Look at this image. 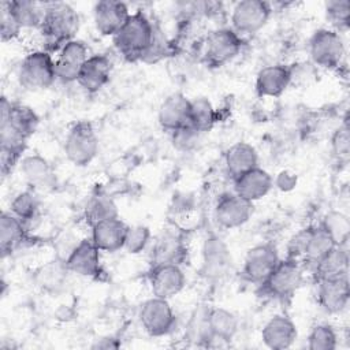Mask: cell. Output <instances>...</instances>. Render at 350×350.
I'll list each match as a JSON object with an SVG mask.
<instances>
[{
	"mask_svg": "<svg viewBox=\"0 0 350 350\" xmlns=\"http://www.w3.org/2000/svg\"><path fill=\"white\" fill-rule=\"evenodd\" d=\"M26 239L27 226L10 211H3L0 215V250L3 257L15 252Z\"/></svg>",
	"mask_w": 350,
	"mask_h": 350,
	"instance_id": "484cf974",
	"label": "cell"
},
{
	"mask_svg": "<svg viewBox=\"0 0 350 350\" xmlns=\"http://www.w3.org/2000/svg\"><path fill=\"white\" fill-rule=\"evenodd\" d=\"M157 119L160 126L170 133L190 126V100L182 93L170 94L160 104Z\"/></svg>",
	"mask_w": 350,
	"mask_h": 350,
	"instance_id": "44dd1931",
	"label": "cell"
},
{
	"mask_svg": "<svg viewBox=\"0 0 350 350\" xmlns=\"http://www.w3.org/2000/svg\"><path fill=\"white\" fill-rule=\"evenodd\" d=\"M290 85V68L284 64L265 66L256 77V93L260 97H279Z\"/></svg>",
	"mask_w": 350,
	"mask_h": 350,
	"instance_id": "d4e9b609",
	"label": "cell"
},
{
	"mask_svg": "<svg viewBox=\"0 0 350 350\" xmlns=\"http://www.w3.org/2000/svg\"><path fill=\"white\" fill-rule=\"evenodd\" d=\"M56 78V66L52 53L45 49H33L21 62L18 82L26 90H44L51 88Z\"/></svg>",
	"mask_w": 350,
	"mask_h": 350,
	"instance_id": "277c9868",
	"label": "cell"
},
{
	"mask_svg": "<svg viewBox=\"0 0 350 350\" xmlns=\"http://www.w3.org/2000/svg\"><path fill=\"white\" fill-rule=\"evenodd\" d=\"M314 282L340 278L349 275V249L347 245H336L313 268Z\"/></svg>",
	"mask_w": 350,
	"mask_h": 350,
	"instance_id": "83f0119b",
	"label": "cell"
},
{
	"mask_svg": "<svg viewBox=\"0 0 350 350\" xmlns=\"http://www.w3.org/2000/svg\"><path fill=\"white\" fill-rule=\"evenodd\" d=\"M116 216L119 215L115 201L108 194L104 193H97L92 196L85 208V217L90 226Z\"/></svg>",
	"mask_w": 350,
	"mask_h": 350,
	"instance_id": "e575fe53",
	"label": "cell"
},
{
	"mask_svg": "<svg viewBox=\"0 0 350 350\" xmlns=\"http://www.w3.org/2000/svg\"><path fill=\"white\" fill-rule=\"evenodd\" d=\"M56 53L55 66L57 81L63 83L77 82L83 63L90 56L88 45L82 40L74 38L66 42Z\"/></svg>",
	"mask_w": 350,
	"mask_h": 350,
	"instance_id": "7c38bea8",
	"label": "cell"
},
{
	"mask_svg": "<svg viewBox=\"0 0 350 350\" xmlns=\"http://www.w3.org/2000/svg\"><path fill=\"white\" fill-rule=\"evenodd\" d=\"M253 213V202L246 201L237 193H226L219 197L213 217L216 223L226 230H232L243 226Z\"/></svg>",
	"mask_w": 350,
	"mask_h": 350,
	"instance_id": "4fadbf2b",
	"label": "cell"
},
{
	"mask_svg": "<svg viewBox=\"0 0 350 350\" xmlns=\"http://www.w3.org/2000/svg\"><path fill=\"white\" fill-rule=\"evenodd\" d=\"M171 134H172V142L179 150L193 149L201 137V133L194 130L191 126H186Z\"/></svg>",
	"mask_w": 350,
	"mask_h": 350,
	"instance_id": "ee69618b",
	"label": "cell"
},
{
	"mask_svg": "<svg viewBox=\"0 0 350 350\" xmlns=\"http://www.w3.org/2000/svg\"><path fill=\"white\" fill-rule=\"evenodd\" d=\"M130 16L126 3L118 0H101L93 7L96 30L101 36L113 37Z\"/></svg>",
	"mask_w": 350,
	"mask_h": 350,
	"instance_id": "9a60e30c",
	"label": "cell"
},
{
	"mask_svg": "<svg viewBox=\"0 0 350 350\" xmlns=\"http://www.w3.org/2000/svg\"><path fill=\"white\" fill-rule=\"evenodd\" d=\"M325 231L331 235L336 245H347L350 235V221L349 217L338 211L328 212L323 221L320 223Z\"/></svg>",
	"mask_w": 350,
	"mask_h": 350,
	"instance_id": "d590c367",
	"label": "cell"
},
{
	"mask_svg": "<svg viewBox=\"0 0 350 350\" xmlns=\"http://www.w3.org/2000/svg\"><path fill=\"white\" fill-rule=\"evenodd\" d=\"M316 299L327 313H340L349 304V275L316 282Z\"/></svg>",
	"mask_w": 350,
	"mask_h": 350,
	"instance_id": "e0dca14e",
	"label": "cell"
},
{
	"mask_svg": "<svg viewBox=\"0 0 350 350\" xmlns=\"http://www.w3.org/2000/svg\"><path fill=\"white\" fill-rule=\"evenodd\" d=\"M68 272L70 271L67 269L64 260L51 261L38 271L37 280L41 287L46 290H56L64 283L66 275Z\"/></svg>",
	"mask_w": 350,
	"mask_h": 350,
	"instance_id": "8d00e7d4",
	"label": "cell"
},
{
	"mask_svg": "<svg viewBox=\"0 0 350 350\" xmlns=\"http://www.w3.org/2000/svg\"><path fill=\"white\" fill-rule=\"evenodd\" d=\"M98 153V137L88 120L77 122L68 130L64 139V154L77 167H85Z\"/></svg>",
	"mask_w": 350,
	"mask_h": 350,
	"instance_id": "5b68a950",
	"label": "cell"
},
{
	"mask_svg": "<svg viewBox=\"0 0 350 350\" xmlns=\"http://www.w3.org/2000/svg\"><path fill=\"white\" fill-rule=\"evenodd\" d=\"M156 26L142 11L130 14L126 23L112 37L113 46L127 60H141L154 36Z\"/></svg>",
	"mask_w": 350,
	"mask_h": 350,
	"instance_id": "3957f363",
	"label": "cell"
},
{
	"mask_svg": "<svg viewBox=\"0 0 350 350\" xmlns=\"http://www.w3.org/2000/svg\"><path fill=\"white\" fill-rule=\"evenodd\" d=\"M272 14L269 3L262 0H242L231 10V29L241 37L260 31Z\"/></svg>",
	"mask_w": 350,
	"mask_h": 350,
	"instance_id": "9c48e42d",
	"label": "cell"
},
{
	"mask_svg": "<svg viewBox=\"0 0 350 350\" xmlns=\"http://www.w3.org/2000/svg\"><path fill=\"white\" fill-rule=\"evenodd\" d=\"M186 249L182 241L175 235L161 237L152 252V265L159 264H179L185 258Z\"/></svg>",
	"mask_w": 350,
	"mask_h": 350,
	"instance_id": "1f68e13d",
	"label": "cell"
},
{
	"mask_svg": "<svg viewBox=\"0 0 350 350\" xmlns=\"http://www.w3.org/2000/svg\"><path fill=\"white\" fill-rule=\"evenodd\" d=\"M302 264L293 258H284L278 262L269 276L260 284L262 291L276 299L291 298L304 283Z\"/></svg>",
	"mask_w": 350,
	"mask_h": 350,
	"instance_id": "8992f818",
	"label": "cell"
},
{
	"mask_svg": "<svg viewBox=\"0 0 350 350\" xmlns=\"http://www.w3.org/2000/svg\"><path fill=\"white\" fill-rule=\"evenodd\" d=\"M11 15L21 29H38L44 18V4L31 0L5 1Z\"/></svg>",
	"mask_w": 350,
	"mask_h": 350,
	"instance_id": "4dcf8cb0",
	"label": "cell"
},
{
	"mask_svg": "<svg viewBox=\"0 0 350 350\" xmlns=\"http://www.w3.org/2000/svg\"><path fill=\"white\" fill-rule=\"evenodd\" d=\"M168 51H170V44H168V41L165 38V34L161 31L160 27L156 26L154 36H153V40L150 42V46L148 48V51L142 56L141 62L156 63L160 59H163L168 53Z\"/></svg>",
	"mask_w": 350,
	"mask_h": 350,
	"instance_id": "60d3db41",
	"label": "cell"
},
{
	"mask_svg": "<svg viewBox=\"0 0 350 350\" xmlns=\"http://www.w3.org/2000/svg\"><path fill=\"white\" fill-rule=\"evenodd\" d=\"M112 62L104 53H93L83 63L77 83L88 93L101 90L111 79Z\"/></svg>",
	"mask_w": 350,
	"mask_h": 350,
	"instance_id": "d6986e66",
	"label": "cell"
},
{
	"mask_svg": "<svg viewBox=\"0 0 350 350\" xmlns=\"http://www.w3.org/2000/svg\"><path fill=\"white\" fill-rule=\"evenodd\" d=\"M25 150L0 148V171L3 176H7L22 160Z\"/></svg>",
	"mask_w": 350,
	"mask_h": 350,
	"instance_id": "f6af8a7d",
	"label": "cell"
},
{
	"mask_svg": "<svg viewBox=\"0 0 350 350\" xmlns=\"http://www.w3.org/2000/svg\"><path fill=\"white\" fill-rule=\"evenodd\" d=\"M40 123L37 112L21 103H11L1 97L0 103V148L25 150L27 139Z\"/></svg>",
	"mask_w": 350,
	"mask_h": 350,
	"instance_id": "6da1fadb",
	"label": "cell"
},
{
	"mask_svg": "<svg viewBox=\"0 0 350 350\" xmlns=\"http://www.w3.org/2000/svg\"><path fill=\"white\" fill-rule=\"evenodd\" d=\"M208 329L211 340L228 342L238 332V319L237 316L226 308H212L206 312Z\"/></svg>",
	"mask_w": 350,
	"mask_h": 350,
	"instance_id": "f546056e",
	"label": "cell"
},
{
	"mask_svg": "<svg viewBox=\"0 0 350 350\" xmlns=\"http://www.w3.org/2000/svg\"><path fill=\"white\" fill-rule=\"evenodd\" d=\"M280 261L278 249L272 243H258L245 256L242 275L247 282L261 284Z\"/></svg>",
	"mask_w": 350,
	"mask_h": 350,
	"instance_id": "8fae6325",
	"label": "cell"
},
{
	"mask_svg": "<svg viewBox=\"0 0 350 350\" xmlns=\"http://www.w3.org/2000/svg\"><path fill=\"white\" fill-rule=\"evenodd\" d=\"M120 343L113 339V338H103L100 340H97L96 345H93V349H116L119 347Z\"/></svg>",
	"mask_w": 350,
	"mask_h": 350,
	"instance_id": "7dc6e473",
	"label": "cell"
},
{
	"mask_svg": "<svg viewBox=\"0 0 350 350\" xmlns=\"http://www.w3.org/2000/svg\"><path fill=\"white\" fill-rule=\"evenodd\" d=\"M10 212L27 226L37 217L40 212V198L37 191L29 189L15 194L10 202Z\"/></svg>",
	"mask_w": 350,
	"mask_h": 350,
	"instance_id": "836d02e7",
	"label": "cell"
},
{
	"mask_svg": "<svg viewBox=\"0 0 350 350\" xmlns=\"http://www.w3.org/2000/svg\"><path fill=\"white\" fill-rule=\"evenodd\" d=\"M231 264V253L224 241L216 235L208 237L202 246V273L211 279H220L228 272Z\"/></svg>",
	"mask_w": 350,
	"mask_h": 350,
	"instance_id": "ac0fdd59",
	"label": "cell"
},
{
	"mask_svg": "<svg viewBox=\"0 0 350 350\" xmlns=\"http://www.w3.org/2000/svg\"><path fill=\"white\" fill-rule=\"evenodd\" d=\"M149 283L154 297L170 299L183 290L186 276L179 264H159L152 265Z\"/></svg>",
	"mask_w": 350,
	"mask_h": 350,
	"instance_id": "2e32d148",
	"label": "cell"
},
{
	"mask_svg": "<svg viewBox=\"0 0 350 350\" xmlns=\"http://www.w3.org/2000/svg\"><path fill=\"white\" fill-rule=\"evenodd\" d=\"M338 335L329 324H317L308 335L309 350H335Z\"/></svg>",
	"mask_w": 350,
	"mask_h": 350,
	"instance_id": "74e56055",
	"label": "cell"
},
{
	"mask_svg": "<svg viewBox=\"0 0 350 350\" xmlns=\"http://www.w3.org/2000/svg\"><path fill=\"white\" fill-rule=\"evenodd\" d=\"M234 180V193L249 202H254L265 197L273 187V178L269 172L258 165L237 176Z\"/></svg>",
	"mask_w": 350,
	"mask_h": 350,
	"instance_id": "603a6c76",
	"label": "cell"
},
{
	"mask_svg": "<svg viewBox=\"0 0 350 350\" xmlns=\"http://www.w3.org/2000/svg\"><path fill=\"white\" fill-rule=\"evenodd\" d=\"M90 227V239L100 252L113 253L123 249L129 226L119 216L101 220Z\"/></svg>",
	"mask_w": 350,
	"mask_h": 350,
	"instance_id": "ffe728a7",
	"label": "cell"
},
{
	"mask_svg": "<svg viewBox=\"0 0 350 350\" xmlns=\"http://www.w3.org/2000/svg\"><path fill=\"white\" fill-rule=\"evenodd\" d=\"M243 37L231 27L212 30L204 41V59L212 67H221L234 60L242 51Z\"/></svg>",
	"mask_w": 350,
	"mask_h": 350,
	"instance_id": "ba28073f",
	"label": "cell"
},
{
	"mask_svg": "<svg viewBox=\"0 0 350 350\" xmlns=\"http://www.w3.org/2000/svg\"><path fill=\"white\" fill-rule=\"evenodd\" d=\"M346 48L339 31L334 29H319L309 40V55L312 64L321 68H338L345 59Z\"/></svg>",
	"mask_w": 350,
	"mask_h": 350,
	"instance_id": "52a82bcc",
	"label": "cell"
},
{
	"mask_svg": "<svg viewBox=\"0 0 350 350\" xmlns=\"http://www.w3.org/2000/svg\"><path fill=\"white\" fill-rule=\"evenodd\" d=\"M297 335L295 324L286 314L272 316L261 329L262 343L272 350H284L291 347Z\"/></svg>",
	"mask_w": 350,
	"mask_h": 350,
	"instance_id": "cb8c5ba5",
	"label": "cell"
},
{
	"mask_svg": "<svg viewBox=\"0 0 350 350\" xmlns=\"http://www.w3.org/2000/svg\"><path fill=\"white\" fill-rule=\"evenodd\" d=\"M227 172L232 179L258 165V154L253 145L247 142H237L231 145L224 156Z\"/></svg>",
	"mask_w": 350,
	"mask_h": 350,
	"instance_id": "f1b7e54d",
	"label": "cell"
},
{
	"mask_svg": "<svg viewBox=\"0 0 350 350\" xmlns=\"http://www.w3.org/2000/svg\"><path fill=\"white\" fill-rule=\"evenodd\" d=\"M150 241V230L146 226L135 224L129 226L126 238H124V246L123 249L127 250L131 254H138L145 250Z\"/></svg>",
	"mask_w": 350,
	"mask_h": 350,
	"instance_id": "ab89813d",
	"label": "cell"
},
{
	"mask_svg": "<svg viewBox=\"0 0 350 350\" xmlns=\"http://www.w3.org/2000/svg\"><path fill=\"white\" fill-rule=\"evenodd\" d=\"M335 246L336 243L334 242L331 235L325 231V228L321 224L309 226L301 261H304L305 264L313 268Z\"/></svg>",
	"mask_w": 350,
	"mask_h": 350,
	"instance_id": "4316f807",
	"label": "cell"
},
{
	"mask_svg": "<svg viewBox=\"0 0 350 350\" xmlns=\"http://www.w3.org/2000/svg\"><path fill=\"white\" fill-rule=\"evenodd\" d=\"M22 29L11 15L5 1L1 3L0 5V36L3 42L12 41L19 37Z\"/></svg>",
	"mask_w": 350,
	"mask_h": 350,
	"instance_id": "b9f144b4",
	"label": "cell"
},
{
	"mask_svg": "<svg viewBox=\"0 0 350 350\" xmlns=\"http://www.w3.org/2000/svg\"><path fill=\"white\" fill-rule=\"evenodd\" d=\"M100 250L90 238L81 239L64 258L70 272L82 278H97L101 273Z\"/></svg>",
	"mask_w": 350,
	"mask_h": 350,
	"instance_id": "5bb4252c",
	"label": "cell"
},
{
	"mask_svg": "<svg viewBox=\"0 0 350 350\" xmlns=\"http://www.w3.org/2000/svg\"><path fill=\"white\" fill-rule=\"evenodd\" d=\"M138 320L144 331L150 336H164L170 334L175 325V313L168 299L152 297L142 302Z\"/></svg>",
	"mask_w": 350,
	"mask_h": 350,
	"instance_id": "30bf717a",
	"label": "cell"
},
{
	"mask_svg": "<svg viewBox=\"0 0 350 350\" xmlns=\"http://www.w3.org/2000/svg\"><path fill=\"white\" fill-rule=\"evenodd\" d=\"M297 183H298V176L295 172H293L290 170H282L273 178V186L284 193L294 190Z\"/></svg>",
	"mask_w": 350,
	"mask_h": 350,
	"instance_id": "bcb514c9",
	"label": "cell"
},
{
	"mask_svg": "<svg viewBox=\"0 0 350 350\" xmlns=\"http://www.w3.org/2000/svg\"><path fill=\"white\" fill-rule=\"evenodd\" d=\"M331 149L338 159H347L350 150V135L347 124L339 126L331 137Z\"/></svg>",
	"mask_w": 350,
	"mask_h": 350,
	"instance_id": "7bdbcfd3",
	"label": "cell"
},
{
	"mask_svg": "<svg viewBox=\"0 0 350 350\" xmlns=\"http://www.w3.org/2000/svg\"><path fill=\"white\" fill-rule=\"evenodd\" d=\"M216 123V109L206 97H196L190 100V120L189 124L204 134L212 130Z\"/></svg>",
	"mask_w": 350,
	"mask_h": 350,
	"instance_id": "d6a6232c",
	"label": "cell"
},
{
	"mask_svg": "<svg viewBox=\"0 0 350 350\" xmlns=\"http://www.w3.org/2000/svg\"><path fill=\"white\" fill-rule=\"evenodd\" d=\"M79 15L72 5L64 1L44 4V18L40 26L45 51L57 52L66 42L75 38L79 29Z\"/></svg>",
	"mask_w": 350,
	"mask_h": 350,
	"instance_id": "7a4b0ae2",
	"label": "cell"
},
{
	"mask_svg": "<svg viewBox=\"0 0 350 350\" xmlns=\"http://www.w3.org/2000/svg\"><path fill=\"white\" fill-rule=\"evenodd\" d=\"M325 16L334 30L340 31L347 29L350 21V1L331 0L325 3Z\"/></svg>",
	"mask_w": 350,
	"mask_h": 350,
	"instance_id": "f35d334b",
	"label": "cell"
},
{
	"mask_svg": "<svg viewBox=\"0 0 350 350\" xmlns=\"http://www.w3.org/2000/svg\"><path fill=\"white\" fill-rule=\"evenodd\" d=\"M19 168L26 183L36 191H48L56 185V176L49 161L37 153L23 156Z\"/></svg>",
	"mask_w": 350,
	"mask_h": 350,
	"instance_id": "7402d4cb",
	"label": "cell"
}]
</instances>
